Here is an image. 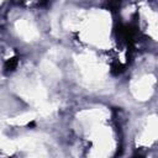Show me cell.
Segmentation results:
<instances>
[{"mask_svg": "<svg viewBox=\"0 0 158 158\" xmlns=\"http://www.w3.org/2000/svg\"><path fill=\"white\" fill-rule=\"evenodd\" d=\"M16 65H17V59L16 58H12V59H10V60L6 62V69L7 70H12Z\"/></svg>", "mask_w": 158, "mask_h": 158, "instance_id": "cell-1", "label": "cell"}, {"mask_svg": "<svg viewBox=\"0 0 158 158\" xmlns=\"http://www.w3.org/2000/svg\"><path fill=\"white\" fill-rule=\"evenodd\" d=\"M133 158H143L142 156H136V157H133Z\"/></svg>", "mask_w": 158, "mask_h": 158, "instance_id": "cell-2", "label": "cell"}]
</instances>
